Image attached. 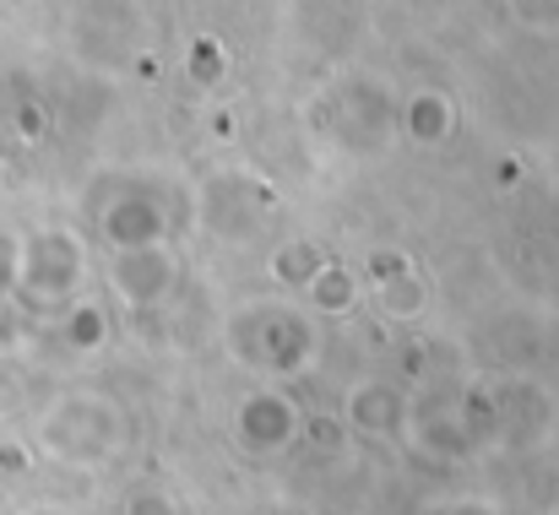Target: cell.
<instances>
[{"instance_id":"cell-1","label":"cell","mask_w":559,"mask_h":515,"mask_svg":"<svg viewBox=\"0 0 559 515\" xmlns=\"http://www.w3.org/2000/svg\"><path fill=\"white\" fill-rule=\"evenodd\" d=\"M402 120H407V136L429 147V142H445V136H451L456 109H451V98H445V93H413V98H407V109H402Z\"/></svg>"},{"instance_id":"cell-2","label":"cell","mask_w":559,"mask_h":515,"mask_svg":"<svg viewBox=\"0 0 559 515\" xmlns=\"http://www.w3.org/2000/svg\"><path fill=\"white\" fill-rule=\"evenodd\" d=\"M186 76H190V82H201V87H217V82L228 76V49H223V38H217V33H201V38H190Z\"/></svg>"},{"instance_id":"cell-3","label":"cell","mask_w":559,"mask_h":515,"mask_svg":"<svg viewBox=\"0 0 559 515\" xmlns=\"http://www.w3.org/2000/svg\"><path fill=\"white\" fill-rule=\"evenodd\" d=\"M511 11L527 27H559V0H511Z\"/></svg>"}]
</instances>
